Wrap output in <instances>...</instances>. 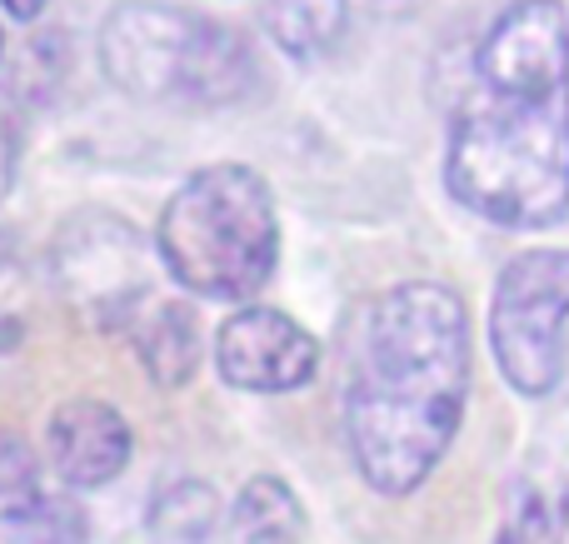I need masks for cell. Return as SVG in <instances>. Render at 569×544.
<instances>
[{
    "label": "cell",
    "instance_id": "cell-15",
    "mask_svg": "<svg viewBox=\"0 0 569 544\" xmlns=\"http://www.w3.org/2000/svg\"><path fill=\"white\" fill-rule=\"evenodd\" d=\"M495 544H560V530H555L550 505H545L535 490H520V500H515L510 520H505V530H500V540Z\"/></svg>",
    "mask_w": 569,
    "mask_h": 544
},
{
    "label": "cell",
    "instance_id": "cell-6",
    "mask_svg": "<svg viewBox=\"0 0 569 544\" xmlns=\"http://www.w3.org/2000/svg\"><path fill=\"white\" fill-rule=\"evenodd\" d=\"M56 275L76 310L100 330H136V320L156 305L150 250L126 220L80 215L56 240Z\"/></svg>",
    "mask_w": 569,
    "mask_h": 544
},
{
    "label": "cell",
    "instance_id": "cell-14",
    "mask_svg": "<svg viewBox=\"0 0 569 544\" xmlns=\"http://www.w3.org/2000/svg\"><path fill=\"white\" fill-rule=\"evenodd\" d=\"M20 540L26 544H86V510L70 495L40 500L30 520H20Z\"/></svg>",
    "mask_w": 569,
    "mask_h": 544
},
{
    "label": "cell",
    "instance_id": "cell-5",
    "mask_svg": "<svg viewBox=\"0 0 569 544\" xmlns=\"http://www.w3.org/2000/svg\"><path fill=\"white\" fill-rule=\"evenodd\" d=\"M569 250H530L510 260L495 285L490 345L520 395H550L565 375Z\"/></svg>",
    "mask_w": 569,
    "mask_h": 544
},
{
    "label": "cell",
    "instance_id": "cell-1",
    "mask_svg": "<svg viewBox=\"0 0 569 544\" xmlns=\"http://www.w3.org/2000/svg\"><path fill=\"white\" fill-rule=\"evenodd\" d=\"M445 180L460 205L510 230L569 210V26L555 0H520L490 26Z\"/></svg>",
    "mask_w": 569,
    "mask_h": 544
},
{
    "label": "cell",
    "instance_id": "cell-17",
    "mask_svg": "<svg viewBox=\"0 0 569 544\" xmlns=\"http://www.w3.org/2000/svg\"><path fill=\"white\" fill-rule=\"evenodd\" d=\"M565 520H569V490H565Z\"/></svg>",
    "mask_w": 569,
    "mask_h": 544
},
{
    "label": "cell",
    "instance_id": "cell-10",
    "mask_svg": "<svg viewBox=\"0 0 569 544\" xmlns=\"http://www.w3.org/2000/svg\"><path fill=\"white\" fill-rule=\"evenodd\" d=\"M230 535L236 544H300L305 540V510L290 495L284 480H250L230 510Z\"/></svg>",
    "mask_w": 569,
    "mask_h": 544
},
{
    "label": "cell",
    "instance_id": "cell-3",
    "mask_svg": "<svg viewBox=\"0 0 569 544\" xmlns=\"http://www.w3.org/2000/svg\"><path fill=\"white\" fill-rule=\"evenodd\" d=\"M156 255L170 280L206 300H250L280 255L276 195L250 165H210L166 200Z\"/></svg>",
    "mask_w": 569,
    "mask_h": 544
},
{
    "label": "cell",
    "instance_id": "cell-11",
    "mask_svg": "<svg viewBox=\"0 0 569 544\" xmlns=\"http://www.w3.org/2000/svg\"><path fill=\"white\" fill-rule=\"evenodd\" d=\"M260 26L270 40L295 60L325 56L345 30V0H266L260 6Z\"/></svg>",
    "mask_w": 569,
    "mask_h": 544
},
{
    "label": "cell",
    "instance_id": "cell-9",
    "mask_svg": "<svg viewBox=\"0 0 569 544\" xmlns=\"http://www.w3.org/2000/svg\"><path fill=\"white\" fill-rule=\"evenodd\" d=\"M130 340H136L140 365L150 370L156 385L176 390V385H186V380L196 375L200 330H196V315H190L186 305H176V300H156V305L136 320Z\"/></svg>",
    "mask_w": 569,
    "mask_h": 544
},
{
    "label": "cell",
    "instance_id": "cell-16",
    "mask_svg": "<svg viewBox=\"0 0 569 544\" xmlns=\"http://www.w3.org/2000/svg\"><path fill=\"white\" fill-rule=\"evenodd\" d=\"M0 10H10L16 20H36L46 10V0H0Z\"/></svg>",
    "mask_w": 569,
    "mask_h": 544
},
{
    "label": "cell",
    "instance_id": "cell-7",
    "mask_svg": "<svg viewBox=\"0 0 569 544\" xmlns=\"http://www.w3.org/2000/svg\"><path fill=\"white\" fill-rule=\"evenodd\" d=\"M216 360H220L226 385L256 390V395H284V390H300L315 380V370H320V345H315L290 315L256 305L220 325Z\"/></svg>",
    "mask_w": 569,
    "mask_h": 544
},
{
    "label": "cell",
    "instance_id": "cell-8",
    "mask_svg": "<svg viewBox=\"0 0 569 544\" xmlns=\"http://www.w3.org/2000/svg\"><path fill=\"white\" fill-rule=\"evenodd\" d=\"M50 465L70 490L110 485L130 465V425L106 400H70L50 415Z\"/></svg>",
    "mask_w": 569,
    "mask_h": 544
},
{
    "label": "cell",
    "instance_id": "cell-13",
    "mask_svg": "<svg viewBox=\"0 0 569 544\" xmlns=\"http://www.w3.org/2000/svg\"><path fill=\"white\" fill-rule=\"evenodd\" d=\"M40 465L26 440H0V525H20L40 510Z\"/></svg>",
    "mask_w": 569,
    "mask_h": 544
},
{
    "label": "cell",
    "instance_id": "cell-4",
    "mask_svg": "<svg viewBox=\"0 0 569 544\" xmlns=\"http://www.w3.org/2000/svg\"><path fill=\"white\" fill-rule=\"evenodd\" d=\"M100 66L116 90L156 105H226L256 80L236 30L176 6H120L100 30Z\"/></svg>",
    "mask_w": 569,
    "mask_h": 544
},
{
    "label": "cell",
    "instance_id": "cell-2",
    "mask_svg": "<svg viewBox=\"0 0 569 544\" xmlns=\"http://www.w3.org/2000/svg\"><path fill=\"white\" fill-rule=\"evenodd\" d=\"M470 400V310L450 285L410 280L370 300L355 325L345 430L375 495L425 485Z\"/></svg>",
    "mask_w": 569,
    "mask_h": 544
},
{
    "label": "cell",
    "instance_id": "cell-12",
    "mask_svg": "<svg viewBox=\"0 0 569 544\" xmlns=\"http://www.w3.org/2000/svg\"><path fill=\"white\" fill-rule=\"evenodd\" d=\"M216 515H220V500L206 485H170L150 505V525L170 544H206L210 530H216Z\"/></svg>",
    "mask_w": 569,
    "mask_h": 544
}]
</instances>
